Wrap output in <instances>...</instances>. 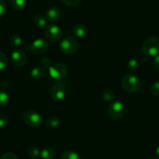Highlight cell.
<instances>
[{
    "label": "cell",
    "instance_id": "1",
    "mask_svg": "<svg viewBox=\"0 0 159 159\" xmlns=\"http://www.w3.org/2000/svg\"><path fill=\"white\" fill-rule=\"evenodd\" d=\"M121 85L123 89L128 93H136L141 88V80L133 73L126 74L122 78Z\"/></svg>",
    "mask_w": 159,
    "mask_h": 159
},
{
    "label": "cell",
    "instance_id": "2",
    "mask_svg": "<svg viewBox=\"0 0 159 159\" xmlns=\"http://www.w3.org/2000/svg\"><path fill=\"white\" fill-rule=\"evenodd\" d=\"M142 50L146 56L155 57L159 54V38L155 36L147 38L142 45Z\"/></svg>",
    "mask_w": 159,
    "mask_h": 159
},
{
    "label": "cell",
    "instance_id": "3",
    "mask_svg": "<svg viewBox=\"0 0 159 159\" xmlns=\"http://www.w3.org/2000/svg\"><path fill=\"white\" fill-rule=\"evenodd\" d=\"M23 120L27 126L38 127L43 122V117L39 112L34 110H27L23 114Z\"/></svg>",
    "mask_w": 159,
    "mask_h": 159
},
{
    "label": "cell",
    "instance_id": "4",
    "mask_svg": "<svg viewBox=\"0 0 159 159\" xmlns=\"http://www.w3.org/2000/svg\"><path fill=\"white\" fill-rule=\"evenodd\" d=\"M59 49L66 55L74 54L78 49V43L74 38L67 37L63 38L59 43Z\"/></svg>",
    "mask_w": 159,
    "mask_h": 159
},
{
    "label": "cell",
    "instance_id": "5",
    "mask_svg": "<svg viewBox=\"0 0 159 159\" xmlns=\"http://www.w3.org/2000/svg\"><path fill=\"white\" fill-rule=\"evenodd\" d=\"M50 76L55 80H60L64 79L68 74V68L66 66L61 62L53 64L48 68Z\"/></svg>",
    "mask_w": 159,
    "mask_h": 159
},
{
    "label": "cell",
    "instance_id": "6",
    "mask_svg": "<svg viewBox=\"0 0 159 159\" xmlns=\"http://www.w3.org/2000/svg\"><path fill=\"white\" fill-rule=\"evenodd\" d=\"M124 105L120 101L112 102L108 108V115L110 119L112 120H119L121 119L124 115Z\"/></svg>",
    "mask_w": 159,
    "mask_h": 159
},
{
    "label": "cell",
    "instance_id": "7",
    "mask_svg": "<svg viewBox=\"0 0 159 159\" xmlns=\"http://www.w3.org/2000/svg\"><path fill=\"white\" fill-rule=\"evenodd\" d=\"M45 34L51 42H59L62 37V28L56 24H49L45 27Z\"/></svg>",
    "mask_w": 159,
    "mask_h": 159
},
{
    "label": "cell",
    "instance_id": "8",
    "mask_svg": "<svg viewBox=\"0 0 159 159\" xmlns=\"http://www.w3.org/2000/svg\"><path fill=\"white\" fill-rule=\"evenodd\" d=\"M48 48V43L43 38H38L34 40L30 45V50L36 56L45 54Z\"/></svg>",
    "mask_w": 159,
    "mask_h": 159
},
{
    "label": "cell",
    "instance_id": "9",
    "mask_svg": "<svg viewBox=\"0 0 159 159\" xmlns=\"http://www.w3.org/2000/svg\"><path fill=\"white\" fill-rule=\"evenodd\" d=\"M11 60L13 65L17 67H21L26 63L27 56L23 50L16 48L13 50L11 54Z\"/></svg>",
    "mask_w": 159,
    "mask_h": 159
},
{
    "label": "cell",
    "instance_id": "10",
    "mask_svg": "<svg viewBox=\"0 0 159 159\" xmlns=\"http://www.w3.org/2000/svg\"><path fill=\"white\" fill-rule=\"evenodd\" d=\"M61 15H62L61 10H59L58 7H50V8L47 10L45 16L48 22L56 23L57 22L58 20H59V19L61 18Z\"/></svg>",
    "mask_w": 159,
    "mask_h": 159
},
{
    "label": "cell",
    "instance_id": "11",
    "mask_svg": "<svg viewBox=\"0 0 159 159\" xmlns=\"http://www.w3.org/2000/svg\"><path fill=\"white\" fill-rule=\"evenodd\" d=\"M50 96L52 100L56 101V102L61 101L65 98L66 90L64 89L63 87L60 85H56L50 90Z\"/></svg>",
    "mask_w": 159,
    "mask_h": 159
},
{
    "label": "cell",
    "instance_id": "12",
    "mask_svg": "<svg viewBox=\"0 0 159 159\" xmlns=\"http://www.w3.org/2000/svg\"><path fill=\"white\" fill-rule=\"evenodd\" d=\"M30 76L34 80H42L46 76V70L42 66L34 67L30 71Z\"/></svg>",
    "mask_w": 159,
    "mask_h": 159
},
{
    "label": "cell",
    "instance_id": "13",
    "mask_svg": "<svg viewBox=\"0 0 159 159\" xmlns=\"http://www.w3.org/2000/svg\"><path fill=\"white\" fill-rule=\"evenodd\" d=\"M73 34L76 38H84L88 34V28L82 24H78L73 28Z\"/></svg>",
    "mask_w": 159,
    "mask_h": 159
},
{
    "label": "cell",
    "instance_id": "14",
    "mask_svg": "<svg viewBox=\"0 0 159 159\" xmlns=\"http://www.w3.org/2000/svg\"><path fill=\"white\" fill-rule=\"evenodd\" d=\"M40 155L42 159H53L56 155V151L52 147L47 146L42 150Z\"/></svg>",
    "mask_w": 159,
    "mask_h": 159
},
{
    "label": "cell",
    "instance_id": "15",
    "mask_svg": "<svg viewBox=\"0 0 159 159\" xmlns=\"http://www.w3.org/2000/svg\"><path fill=\"white\" fill-rule=\"evenodd\" d=\"M59 119L57 116H50V117L47 118L46 120H45V125H46L48 127L52 128V129H54V128L58 127L59 126Z\"/></svg>",
    "mask_w": 159,
    "mask_h": 159
},
{
    "label": "cell",
    "instance_id": "16",
    "mask_svg": "<svg viewBox=\"0 0 159 159\" xmlns=\"http://www.w3.org/2000/svg\"><path fill=\"white\" fill-rule=\"evenodd\" d=\"M48 20H46L45 16L42 15H37L34 18V24L38 27H44L47 26Z\"/></svg>",
    "mask_w": 159,
    "mask_h": 159
},
{
    "label": "cell",
    "instance_id": "17",
    "mask_svg": "<svg viewBox=\"0 0 159 159\" xmlns=\"http://www.w3.org/2000/svg\"><path fill=\"white\" fill-rule=\"evenodd\" d=\"M11 5L13 9L17 11H21L24 10L27 6L26 0H11Z\"/></svg>",
    "mask_w": 159,
    "mask_h": 159
},
{
    "label": "cell",
    "instance_id": "18",
    "mask_svg": "<svg viewBox=\"0 0 159 159\" xmlns=\"http://www.w3.org/2000/svg\"><path fill=\"white\" fill-rule=\"evenodd\" d=\"M22 38L20 37V35L19 34H13L12 35L11 38L10 39V43L13 48H18L19 46H20L21 44H22Z\"/></svg>",
    "mask_w": 159,
    "mask_h": 159
},
{
    "label": "cell",
    "instance_id": "19",
    "mask_svg": "<svg viewBox=\"0 0 159 159\" xmlns=\"http://www.w3.org/2000/svg\"><path fill=\"white\" fill-rule=\"evenodd\" d=\"M115 98V93L114 91L109 88H106L102 91V98L105 101V102H112L113 99Z\"/></svg>",
    "mask_w": 159,
    "mask_h": 159
},
{
    "label": "cell",
    "instance_id": "20",
    "mask_svg": "<svg viewBox=\"0 0 159 159\" xmlns=\"http://www.w3.org/2000/svg\"><path fill=\"white\" fill-rule=\"evenodd\" d=\"M127 67L128 70L131 72V73H135L138 70L139 67H140V64L137 59H132L128 61L127 62Z\"/></svg>",
    "mask_w": 159,
    "mask_h": 159
},
{
    "label": "cell",
    "instance_id": "21",
    "mask_svg": "<svg viewBox=\"0 0 159 159\" xmlns=\"http://www.w3.org/2000/svg\"><path fill=\"white\" fill-rule=\"evenodd\" d=\"M60 159H80V157L75 151H66L62 153Z\"/></svg>",
    "mask_w": 159,
    "mask_h": 159
},
{
    "label": "cell",
    "instance_id": "22",
    "mask_svg": "<svg viewBox=\"0 0 159 159\" xmlns=\"http://www.w3.org/2000/svg\"><path fill=\"white\" fill-rule=\"evenodd\" d=\"M9 103V95L6 91H0V108H5Z\"/></svg>",
    "mask_w": 159,
    "mask_h": 159
},
{
    "label": "cell",
    "instance_id": "23",
    "mask_svg": "<svg viewBox=\"0 0 159 159\" xmlns=\"http://www.w3.org/2000/svg\"><path fill=\"white\" fill-rule=\"evenodd\" d=\"M8 65V58L2 52H0V71L6 69Z\"/></svg>",
    "mask_w": 159,
    "mask_h": 159
},
{
    "label": "cell",
    "instance_id": "24",
    "mask_svg": "<svg viewBox=\"0 0 159 159\" xmlns=\"http://www.w3.org/2000/svg\"><path fill=\"white\" fill-rule=\"evenodd\" d=\"M41 154L39 148L37 146H31L28 149V154L31 158H36Z\"/></svg>",
    "mask_w": 159,
    "mask_h": 159
},
{
    "label": "cell",
    "instance_id": "25",
    "mask_svg": "<svg viewBox=\"0 0 159 159\" xmlns=\"http://www.w3.org/2000/svg\"><path fill=\"white\" fill-rule=\"evenodd\" d=\"M10 119L8 116L5 115H0V128H4L8 126Z\"/></svg>",
    "mask_w": 159,
    "mask_h": 159
},
{
    "label": "cell",
    "instance_id": "26",
    "mask_svg": "<svg viewBox=\"0 0 159 159\" xmlns=\"http://www.w3.org/2000/svg\"><path fill=\"white\" fill-rule=\"evenodd\" d=\"M151 93L152 95L157 97L159 96V82H155V83L153 84L151 87Z\"/></svg>",
    "mask_w": 159,
    "mask_h": 159
},
{
    "label": "cell",
    "instance_id": "27",
    "mask_svg": "<svg viewBox=\"0 0 159 159\" xmlns=\"http://www.w3.org/2000/svg\"><path fill=\"white\" fill-rule=\"evenodd\" d=\"M81 0H62V2H63V4H65L66 6L70 7H76L78 4L80 2Z\"/></svg>",
    "mask_w": 159,
    "mask_h": 159
},
{
    "label": "cell",
    "instance_id": "28",
    "mask_svg": "<svg viewBox=\"0 0 159 159\" xmlns=\"http://www.w3.org/2000/svg\"><path fill=\"white\" fill-rule=\"evenodd\" d=\"M40 63L42 65V67H43V68L45 69L49 68V67L52 65V61L50 60L49 59H48V58H43V59H42Z\"/></svg>",
    "mask_w": 159,
    "mask_h": 159
},
{
    "label": "cell",
    "instance_id": "29",
    "mask_svg": "<svg viewBox=\"0 0 159 159\" xmlns=\"http://www.w3.org/2000/svg\"><path fill=\"white\" fill-rule=\"evenodd\" d=\"M7 11V4L4 0H0V17H2Z\"/></svg>",
    "mask_w": 159,
    "mask_h": 159
},
{
    "label": "cell",
    "instance_id": "30",
    "mask_svg": "<svg viewBox=\"0 0 159 159\" xmlns=\"http://www.w3.org/2000/svg\"><path fill=\"white\" fill-rule=\"evenodd\" d=\"M0 159H19L17 156L12 152H7L1 157Z\"/></svg>",
    "mask_w": 159,
    "mask_h": 159
},
{
    "label": "cell",
    "instance_id": "31",
    "mask_svg": "<svg viewBox=\"0 0 159 159\" xmlns=\"http://www.w3.org/2000/svg\"><path fill=\"white\" fill-rule=\"evenodd\" d=\"M154 66H155V69L159 71V54H157V56H155V59H154Z\"/></svg>",
    "mask_w": 159,
    "mask_h": 159
},
{
    "label": "cell",
    "instance_id": "32",
    "mask_svg": "<svg viewBox=\"0 0 159 159\" xmlns=\"http://www.w3.org/2000/svg\"><path fill=\"white\" fill-rule=\"evenodd\" d=\"M155 152H156V154H157V155L159 157V145L157 147V148H156Z\"/></svg>",
    "mask_w": 159,
    "mask_h": 159
},
{
    "label": "cell",
    "instance_id": "33",
    "mask_svg": "<svg viewBox=\"0 0 159 159\" xmlns=\"http://www.w3.org/2000/svg\"><path fill=\"white\" fill-rule=\"evenodd\" d=\"M154 159H157V158H154Z\"/></svg>",
    "mask_w": 159,
    "mask_h": 159
},
{
    "label": "cell",
    "instance_id": "34",
    "mask_svg": "<svg viewBox=\"0 0 159 159\" xmlns=\"http://www.w3.org/2000/svg\"><path fill=\"white\" fill-rule=\"evenodd\" d=\"M0 24H1V22H0Z\"/></svg>",
    "mask_w": 159,
    "mask_h": 159
}]
</instances>
